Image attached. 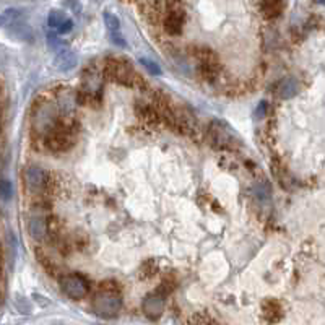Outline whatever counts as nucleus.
<instances>
[{
    "label": "nucleus",
    "instance_id": "1",
    "mask_svg": "<svg viewBox=\"0 0 325 325\" xmlns=\"http://www.w3.org/2000/svg\"><path fill=\"white\" fill-rule=\"evenodd\" d=\"M57 114H59V109L55 103L44 101L41 104H36L31 116L33 130L39 135L52 133V130H55Z\"/></svg>",
    "mask_w": 325,
    "mask_h": 325
},
{
    "label": "nucleus",
    "instance_id": "11",
    "mask_svg": "<svg viewBox=\"0 0 325 325\" xmlns=\"http://www.w3.org/2000/svg\"><path fill=\"white\" fill-rule=\"evenodd\" d=\"M299 90V83L296 78L288 77V78H283V80L277 85V94L281 98V100H290L294 94L298 93Z\"/></svg>",
    "mask_w": 325,
    "mask_h": 325
},
{
    "label": "nucleus",
    "instance_id": "19",
    "mask_svg": "<svg viewBox=\"0 0 325 325\" xmlns=\"http://www.w3.org/2000/svg\"><path fill=\"white\" fill-rule=\"evenodd\" d=\"M140 64H142L151 75H161V68H160L158 65H156L155 62L148 61V59H140Z\"/></svg>",
    "mask_w": 325,
    "mask_h": 325
},
{
    "label": "nucleus",
    "instance_id": "18",
    "mask_svg": "<svg viewBox=\"0 0 325 325\" xmlns=\"http://www.w3.org/2000/svg\"><path fill=\"white\" fill-rule=\"evenodd\" d=\"M255 197L260 202H269L270 200V187L267 184H259L255 187Z\"/></svg>",
    "mask_w": 325,
    "mask_h": 325
},
{
    "label": "nucleus",
    "instance_id": "5",
    "mask_svg": "<svg viewBox=\"0 0 325 325\" xmlns=\"http://www.w3.org/2000/svg\"><path fill=\"white\" fill-rule=\"evenodd\" d=\"M103 90V78L96 68H88L83 73V94L94 96Z\"/></svg>",
    "mask_w": 325,
    "mask_h": 325
},
{
    "label": "nucleus",
    "instance_id": "6",
    "mask_svg": "<svg viewBox=\"0 0 325 325\" xmlns=\"http://www.w3.org/2000/svg\"><path fill=\"white\" fill-rule=\"evenodd\" d=\"M107 73H109V77L116 82L124 83V85H132V78H130L132 70L119 61H109V64H107Z\"/></svg>",
    "mask_w": 325,
    "mask_h": 325
},
{
    "label": "nucleus",
    "instance_id": "9",
    "mask_svg": "<svg viewBox=\"0 0 325 325\" xmlns=\"http://www.w3.org/2000/svg\"><path fill=\"white\" fill-rule=\"evenodd\" d=\"M25 181H26V185H28L29 190H33V192L41 190L43 185H44V173H43V169H41V167H37V166L26 167Z\"/></svg>",
    "mask_w": 325,
    "mask_h": 325
},
{
    "label": "nucleus",
    "instance_id": "20",
    "mask_svg": "<svg viewBox=\"0 0 325 325\" xmlns=\"http://www.w3.org/2000/svg\"><path fill=\"white\" fill-rule=\"evenodd\" d=\"M15 302H16V308H18V311L22 312V314H29L31 312V304H29V301H26L25 298H16L15 299Z\"/></svg>",
    "mask_w": 325,
    "mask_h": 325
},
{
    "label": "nucleus",
    "instance_id": "2",
    "mask_svg": "<svg viewBox=\"0 0 325 325\" xmlns=\"http://www.w3.org/2000/svg\"><path fill=\"white\" fill-rule=\"evenodd\" d=\"M122 308V299L117 293L104 290L100 291L93 299V311L96 316L103 319H112L119 314Z\"/></svg>",
    "mask_w": 325,
    "mask_h": 325
},
{
    "label": "nucleus",
    "instance_id": "14",
    "mask_svg": "<svg viewBox=\"0 0 325 325\" xmlns=\"http://www.w3.org/2000/svg\"><path fill=\"white\" fill-rule=\"evenodd\" d=\"M181 26H182V16H181V12H173L169 15V18L166 20V29L169 33L176 34L181 31Z\"/></svg>",
    "mask_w": 325,
    "mask_h": 325
},
{
    "label": "nucleus",
    "instance_id": "10",
    "mask_svg": "<svg viewBox=\"0 0 325 325\" xmlns=\"http://www.w3.org/2000/svg\"><path fill=\"white\" fill-rule=\"evenodd\" d=\"M77 65V55L73 51H59V54L54 59V67L59 72H70Z\"/></svg>",
    "mask_w": 325,
    "mask_h": 325
},
{
    "label": "nucleus",
    "instance_id": "4",
    "mask_svg": "<svg viewBox=\"0 0 325 325\" xmlns=\"http://www.w3.org/2000/svg\"><path fill=\"white\" fill-rule=\"evenodd\" d=\"M142 309H143V314L148 319H151V320L160 319L163 311H164V296L160 293L148 294V296H146L142 302Z\"/></svg>",
    "mask_w": 325,
    "mask_h": 325
},
{
    "label": "nucleus",
    "instance_id": "15",
    "mask_svg": "<svg viewBox=\"0 0 325 325\" xmlns=\"http://www.w3.org/2000/svg\"><path fill=\"white\" fill-rule=\"evenodd\" d=\"M20 16H22V10L18 8H7L5 12L2 13V25L4 26H10L15 22H20Z\"/></svg>",
    "mask_w": 325,
    "mask_h": 325
},
{
    "label": "nucleus",
    "instance_id": "8",
    "mask_svg": "<svg viewBox=\"0 0 325 325\" xmlns=\"http://www.w3.org/2000/svg\"><path fill=\"white\" fill-rule=\"evenodd\" d=\"M57 109L59 114L62 116H68L75 111V106H77V96L73 94V91L70 90H62L61 93L57 94Z\"/></svg>",
    "mask_w": 325,
    "mask_h": 325
},
{
    "label": "nucleus",
    "instance_id": "17",
    "mask_svg": "<svg viewBox=\"0 0 325 325\" xmlns=\"http://www.w3.org/2000/svg\"><path fill=\"white\" fill-rule=\"evenodd\" d=\"M216 125H218V129H215V125H213V140L215 143H220V145H224L226 142H231V135L228 133V130H223L221 129V125L216 122Z\"/></svg>",
    "mask_w": 325,
    "mask_h": 325
},
{
    "label": "nucleus",
    "instance_id": "12",
    "mask_svg": "<svg viewBox=\"0 0 325 325\" xmlns=\"http://www.w3.org/2000/svg\"><path fill=\"white\" fill-rule=\"evenodd\" d=\"M7 31L10 36H13L15 39H20V41H31L33 39V29L28 23L23 22H15L10 26H7Z\"/></svg>",
    "mask_w": 325,
    "mask_h": 325
},
{
    "label": "nucleus",
    "instance_id": "7",
    "mask_svg": "<svg viewBox=\"0 0 325 325\" xmlns=\"http://www.w3.org/2000/svg\"><path fill=\"white\" fill-rule=\"evenodd\" d=\"M103 18H104V23L107 26V31H109V34H111L112 43L117 44V46H121V47H125L124 36L121 34V22H119V18H117L116 15H112L111 12H104Z\"/></svg>",
    "mask_w": 325,
    "mask_h": 325
},
{
    "label": "nucleus",
    "instance_id": "3",
    "mask_svg": "<svg viewBox=\"0 0 325 325\" xmlns=\"http://www.w3.org/2000/svg\"><path fill=\"white\" fill-rule=\"evenodd\" d=\"M61 288L72 299H82L88 293V283L80 275H65L61 278Z\"/></svg>",
    "mask_w": 325,
    "mask_h": 325
},
{
    "label": "nucleus",
    "instance_id": "21",
    "mask_svg": "<svg viewBox=\"0 0 325 325\" xmlns=\"http://www.w3.org/2000/svg\"><path fill=\"white\" fill-rule=\"evenodd\" d=\"M12 194H13L12 184H10V181H4V182H2V195H4V200H8L10 197H12Z\"/></svg>",
    "mask_w": 325,
    "mask_h": 325
},
{
    "label": "nucleus",
    "instance_id": "16",
    "mask_svg": "<svg viewBox=\"0 0 325 325\" xmlns=\"http://www.w3.org/2000/svg\"><path fill=\"white\" fill-rule=\"evenodd\" d=\"M68 18H65V15L62 12H59V10H52L51 13H49V26L51 28H55L57 31H59V28H61L65 22H67Z\"/></svg>",
    "mask_w": 325,
    "mask_h": 325
},
{
    "label": "nucleus",
    "instance_id": "24",
    "mask_svg": "<svg viewBox=\"0 0 325 325\" xmlns=\"http://www.w3.org/2000/svg\"><path fill=\"white\" fill-rule=\"evenodd\" d=\"M200 325H208V323H200Z\"/></svg>",
    "mask_w": 325,
    "mask_h": 325
},
{
    "label": "nucleus",
    "instance_id": "13",
    "mask_svg": "<svg viewBox=\"0 0 325 325\" xmlns=\"http://www.w3.org/2000/svg\"><path fill=\"white\" fill-rule=\"evenodd\" d=\"M28 230H29V234H31V238L34 241H43L47 234L46 220L43 218V216H33V218L29 220Z\"/></svg>",
    "mask_w": 325,
    "mask_h": 325
},
{
    "label": "nucleus",
    "instance_id": "23",
    "mask_svg": "<svg viewBox=\"0 0 325 325\" xmlns=\"http://www.w3.org/2000/svg\"><path fill=\"white\" fill-rule=\"evenodd\" d=\"M265 107H267V106H265V103H260V106L257 107V117H262L265 114Z\"/></svg>",
    "mask_w": 325,
    "mask_h": 325
},
{
    "label": "nucleus",
    "instance_id": "22",
    "mask_svg": "<svg viewBox=\"0 0 325 325\" xmlns=\"http://www.w3.org/2000/svg\"><path fill=\"white\" fill-rule=\"evenodd\" d=\"M72 26H73V23H72V20H67V22L59 28V33L61 34H67V33H70L72 31Z\"/></svg>",
    "mask_w": 325,
    "mask_h": 325
}]
</instances>
